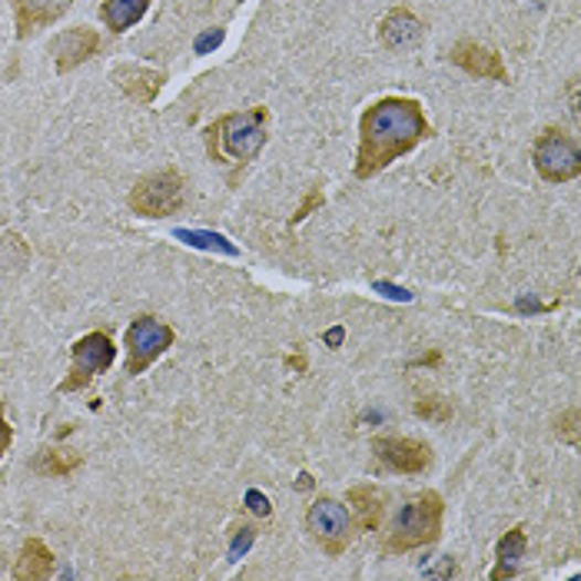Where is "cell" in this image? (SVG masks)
Returning <instances> with one entry per match:
<instances>
[{"label": "cell", "mask_w": 581, "mask_h": 581, "mask_svg": "<svg viewBox=\"0 0 581 581\" xmlns=\"http://www.w3.org/2000/svg\"><path fill=\"white\" fill-rule=\"evenodd\" d=\"M372 452L389 472L399 475H422L432 465V448L409 435H379L372 439Z\"/></svg>", "instance_id": "obj_9"}, {"label": "cell", "mask_w": 581, "mask_h": 581, "mask_svg": "<svg viewBox=\"0 0 581 581\" xmlns=\"http://www.w3.org/2000/svg\"><path fill=\"white\" fill-rule=\"evenodd\" d=\"M127 203L144 220H167V216L183 210V203H187V180L173 167L147 173V177L137 180V187L130 190Z\"/></svg>", "instance_id": "obj_4"}, {"label": "cell", "mask_w": 581, "mask_h": 581, "mask_svg": "<svg viewBox=\"0 0 581 581\" xmlns=\"http://www.w3.org/2000/svg\"><path fill=\"white\" fill-rule=\"evenodd\" d=\"M525 548H528V535H525L521 525H515L511 531H505V538H501L498 548H495L498 564L492 568V581L515 578V574H518V561L525 558Z\"/></svg>", "instance_id": "obj_17"}, {"label": "cell", "mask_w": 581, "mask_h": 581, "mask_svg": "<svg viewBox=\"0 0 581 581\" xmlns=\"http://www.w3.org/2000/svg\"><path fill=\"white\" fill-rule=\"evenodd\" d=\"M34 468L47 478H64L74 468H81V452H67V448H44L34 462Z\"/></svg>", "instance_id": "obj_19"}, {"label": "cell", "mask_w": 581, "mask_h": 581, "mask_svg": "<svg viewBox=\"0 0 581 581\" xmlns=\"http://www.w3.org/2000/svg\"><path fill=\"white\" fill-rule=\"evenodd\" d=\"M14 8V24H18V38L28 41L31 34L51 28L54 21H61L71 8L74 0H11Z\"/></svg>", "instance_id": "obj_11"}, {"label": "cell", "mask_w": 581, "mask_h": 581, "mask_svg": "<svg viewBox=\"0 0 581 581\" xmlns=\"http://www.w3.org/2000/svg\"><path fill=\"white\" fill-rule=\"evenodd\" d=\"M432 134L422 104L412 97H382L359 117V150H356V180H372L399 157L412 154Z\"/></svg>", "instance_id": "obj_1"}, {"label": "cell", "mask_w": 581, "mask_h": 581, "mask_svg": "<svg viewBox=\"0 0 581 581\" xmlns=\"http://www.w3.org/2000/svg\"><path fill=\"white\" fill-rule=\"evenodd\" d=\"M163 74H157V71H144V67H124V71H117V84H120V91L127 94V97H134L137 104H154V97L160 94V87H163Z\"/></svg>", "instance_id": "obj_16"}, {"label": "cell", "mask_w": 581, "mask_h": 581, "mask_svg": "<svg viewBox=\"0 0 581 581\" xmlns=\"http://www.w3.org/2000/svg\"><path fill=\"white\" fill-rule=\"evenodd\" d=\"M117 359V346L107 332H87L71 346V369L67 379L57 385V392H81L87 389L101 372H107Z\"/></svg>", "instance_id": "obj_7"}, {"label": "cell", "mask_w": 581, "mask_h": 581, "mask_svg": "<svg viewBox=\"0 0 581 581\" xmlns=\"http://www.w3.org/2000/svg\"><path fill=\"white\" fill-rule=\"evenodd\" d=\"M554 432H558V439H564L568 445H578V409H574V405L564 409V412L554 419Z\"/></svg>", "instance_id": "obj_22"}, {"label": "cell", "mask_w": 581, "mask_h": 581, "mask_svg": "<svg viewBox=\"0 0 581 581\" xmlns=\"http://www.w3.org/2000/svg\"><path fill=\"white\" fill-rule=\"evenodd\" d=\"M442 518H445V501L439 492L425 488L419 495H412L392 518L389 535H385V551L392 554H405L425 545H435L442 535Z\"/></svg>", "instance_id": "obj_3"}, {"label": "cell", "mask_w": 581, "mask_h": 581, "mask_svg": "<svg viewBox=\"0 0 581 581\" xmlns=\"http://www.w3.org/2000/svg\"><path fill=\"white\" fill-rule=\"evenodd\" d=\"M250 501H253V511H260V515H270V501H266L260 492H250Z\"/></svg>", "instance_id": "obj_26"}, {"label": "cell", "mask_w": 581, "mask_h": 581, "mask_svg": "<svg viewBox=\"0 0 581 581\" xmlns=\"http://www.w3.org/2000/svg\"><path fill=\"white\" fill-rule=\"evenodd\" d=\"M270 130V110L266 107H250L243 114H226L207 130V150L216 163H250Z\"/></svg>", "instance_id": "obj_2"}, {"label": "cell", "mask_w": 581, "mask_h": 581, "mask_svg": "<svg viewBox=\"0 0 581 581\" xmlns=\"http://www.w3.org/2000/svg\"><path fill=\"white\" fill-rule=\"evenodd\" d=\"M11 439H14V432L4 419V409H0V458H4V452L11 448Z\"/></svg>", "instance_id": "obj_24"}, {"label": "cell", "mask_w": 581, "mask_h": 581, "mask_svg": "<svg viewBox=\"0 0 581 581\" xmlns=\"http://www.w3.org/2000/svg\"><path fill=\"white\" fill-rule=\"evenodd\" d=\"M415 415L419 419H425V422H448L452 419V402L448 399H442V395H422V399H415Z\"/></svg>", "instance_id": "obj_20"}, {"label": "cell", "mask_w": 581, "mask_h": 581, "mask_svg": "<svg viewBox=\"0 0 581 581\" xmlns=\"http://www.w3.org/2000/svg\"><path fill=\"white\" fill-rule=\"evenodd\" d=\"M306 531L329 558H339L352 545V515L339 498L319 495L306 511Z\"/></svg>", "instance_id": "obj_6"}, {"label": "cell", "mask_w": 581, "mask_h": 581, "mask_svg": "<svg viewBox=\"0 0 581 581\" xmlns=\"http://www.w3.org/2000/svg\"><path fill=\"white\" fill-rule=\"evenodd\" d=\"M173 339H177V332L163 319H157V316H137L130 323V329H127V339H124L127 342V372L130 376L147 372L173 346Z\"/></svg>", "instance_id": "obj_8"}, {"label": "cell", "mask_w": 581, "mask_h": 581, "mask_svg": "<svg viewBox=\"0 0 581 581\" xmlns=\"http://www.w3.org/2000/svg\"><path fill=\"white\" fill-rule=\"evenodd\" d=\"M531 163H535V173L545 180V183H571L581 177V154H578V144L564 134V130H541L535 137V147H531Z\"/></svg>", "instance_id": "obj_5"}, {"label": "cell", "mask_w": 581, "mask_h": 581, "mask_svg": "<svg viewBox=\"0 0 581 581\" xmlns=\"http://www.w3.org/2000/svg\"><path fill=\"white\" fill-rule=\"evenodd\" d=\"M51 574H54V551L41 538H28V545L14 564V578L18 581H47Z\"/></svg>", "instance_id": "obj_15"}, {"label": "cell", "mask_w": 581, "mask_h": 581, "mask_svg": "<svg viewBox=\"0 0 581 581\" xmlns=\"http://www.w3.org/2000/svg\"><path fill=\"white\" fill-rule=\"evenodd\" d=\"M177 236H180L183 243H190V246L220 250V253H226V256H236V246H233V243H226L220 233H187V230H177Z\"/></svg>", "instance_id": "obj_21"}, {"label": "cell", "mask_w": 581, "mask_h": 581, "mask_svg": "<svg viewBox=\"0 0 581 581\" xmlns=\"http://www.w3.org/2000/svg\"><path fill=\"white\" fill-rule=\"evenodd\" d=\"M97 51H101V34L91 31V28H74V31L61 34L57 44H54L57 74H71L74 67L87 64Z\"/></svg>", "instance_id": "obj_12"}, {"label": "cell", "mask_w": 581, "mask_h": 581, "mask_svg": "<svg viewBox=\"0 0 581 581\" xmlns=\"http://www.w3.org/2000/svg\"><path fill=\"white\" fill-rule=\"evenodd\" d=\"M448 61H452L455 67H462L468 77L495 81V84H505V81H508L505 61H501L492 47H485V44H478V41H458V44H452Z\"/></svg>", "instance_id": "obj_10"}, {"label": "cell", "mask_w": 581, "mask_h": 581, "mask_svg": "<svg viewBox=\"0 0 581 581\" xmlns=\"http://www.w3.org/2000/svg\"><path fill=\"white\" fill-rule=\"evenodd\" d=\"M346 501L352 505V518L359 525V531H376L379 521H382V511H385V495L376 488V485H352Z\"/></svg>", "instance_id": "obj_14"}, {"label": "cell", "mask_w": 581, "mask_h": 581, "mask_svg": "<svg viewBox=\"0 0 581 581\" xmlns=\"http://www.w3.org/2000/svg\"><path fill=\"white\" fill-rule=\"evenodd\" d=\"M319 203H323V193H319V187H313V190H309V197L303 200V207L296 210V216H293V223H299V220H306V216H309V213H313V210H316Z\"/></svg>", "instance_id": "obj_23"}, {"label": "cell", "mask_w": 581, "mask_h": 581, "mask_svg": "<svg viewBox=\"0 0 581 581\" xmlns=\"http://www.w3.org/2000/svg\"><path fill=\"white\" fill-rule=\"evenodd\" d=\"M422 38H425V24H422L409 8H392V11L382 18V24H379V41H382V47H389V51L415 47Z\"/></svg>", "instance_id": "obj_13"}, {"label": "cell", "mask_w": 581, "mask_h": 581, "mask_svg": "<svg viewBox=\"0 0 581 581\" xmlns=\"http://www.w3.org/2000/svg\"><path fill=\"white\" fill-rule=\"evenodd\" d=\"M147 11H150V0H107L101 8V21L107 24L110 34H124L134 24H140Z\"/></svg>", "instance_id": "obj_18"}, {"label": "cell", "mask_w": 581, "mask_h": 581, "mask_svg": "<svg viewBox=\"0 0 581 581\" xmlns=\"http://www.w3.org/2000/svg\"><path fill=\"white\" fill-rule=\"evenodd\" d=\"M220 41H223V34H207V38H200V41H197V51L203 54V51H210V47H216Z\"/></svg>", "instance_id": "obj_25"}]
</instances>
